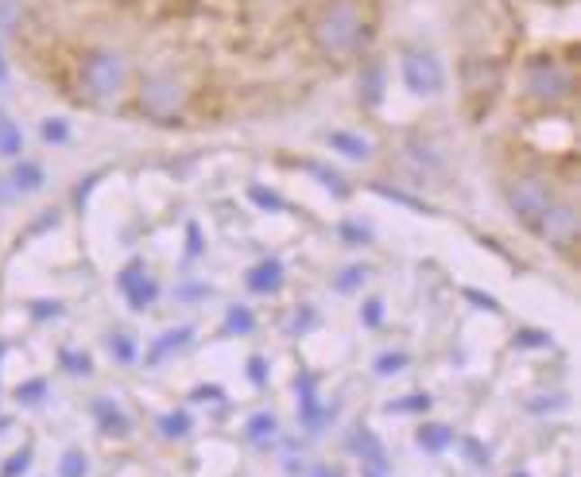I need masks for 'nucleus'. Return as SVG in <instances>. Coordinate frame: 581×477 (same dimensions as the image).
Returning <instances> with one entry per match:
<instances>
[{
  "label": "nucleus",
  "instance_id": "nucleus-8",
  "mask_svg": "<svg viewBox=\"0 0 581 477\" xmlns=\"http://www.w3.org/2000/svg\"><path fill=\"white\" fill-rule=\"evenodd\" d=\"M461 78L469 86V94H493L500 86V62L493 55H469L461 62Z\"/></svg>",
  "mask_w": 581,
  "mask_h": 477
},
{
  "label": "nucleus",
  "instance_id": "nucleus-24",
  "mask_svg": "<svg viewBox=\"0 0 581 477\" xmlns=\"http://www.w3.org/2000/svg\"><path fill=\"white\" fill-rule=\"evenodd\" d=\"M109 353L121 361V365H136V342L128 338L124 330H116V334H109Z\"/></svg>",
  "mask_w": 581,
  "mask_h": 477
},
{
  "label": "nucleus",
  "instance_id": "nucleus-35",
  "mask_svg": "<svg viewBox=\"0 0 581 477\" xmlns=\"http://www.w3.org/2000/svg\"><path fill=\"white\" fill-rule=\"evenodd\" d=\"M380 318H384V303L380 299H368L365 307H360V322H365V326H380Z\"/></svg>",
  "mask_w": 581,
  "mask_h": 477
},
{
  "label": "nucleus",
  "instance_id": "nucleus-2",
  "mask_svg": "<svg viewBox=\"0 0 581 477\" xmlns=\"http://www.w3.org/2000/svg\"><path fill=\"white\" fill-rule=\"evenodd\" d=\"M128 55L116 47H94L86 50L82 62H77V86L89 101L105 105V101L121 97V89L128 86Z\"/></svg>",
  "mask_w": 581,
  "mask_h": 477
},
{
  "label": "nucleus",
  "instance_id": "nucleus-36",
  "mask_svg": "<svg viewBox=\"0 0 581 477\" xmlns=\"http://www.w3.org/2000/svg\"><path fill=\"white\" fill-rule=\"evenodd\" d=\"M461 295H465V299H473L477 307H485V311H493V315L500 311V303H496V299H493V295H488V291H477V288H465Z\"/></svg>",
  "mask_w": 581,
  "mask_h": 477
},
{
  "label": "nucleus",
  "instance_id": "nucleus-33",
  "mask_svg": "<svg viewBox=\"0 0 581 477\" xmlns=\"http://www.w3.org/2000/svg\"><path fill=\"white\" fill-rule=\"evenodd\" d=\"M249 198H252L256 206H264V210H287V202H283L276 190H268V187H252Z\"/></svg>",
  "mask_w": 581,
  "mask_h": 477
},
{
  "label": "nucleus",
  "instance_id": "nucleus-6",
  "mask_svg": "<svg viewBox=\"0 0 581 477\" xmlns=\"http://www.w3.org/2000/svg\"><path fill=\"white\" fill-rule=\"evenodd\" d=\"M404 82H407L411 94H422V97L442 94V86H446L442 62H438L431 50H411V55L404 59Z\"/></svg>",
  "mask_w": 581,
  "mask_h": 477
},
{
  "label": "nucleus",
  "instance_id": "nucleus-27",
  "mask_svg": "<svg viewBox=\"0 0 581 477\" xmlns=\"http://www.w3.org/2000/svg\"><path fill=\"white\" fill-rule=\"evenodd\" d=\"M426 408H431V396L426 392H415L407 399H392V404H384L387 416H407V411H426Z\"/></svg>",
  "mask_w": 581,
  "mask_h": 477
},
{
  "label": "nucleus",
  "instance_id": "nucleus-25",
  "mask_svg": "<svg viewBox=\"0 0 581 477\" xmlns=\"http://www.w3.org/2000/svg\"><path fill=\"white\" fill-rule=\"evenodd\" d=\"M59 361H62V369H67V372H74V377H89V372H94V357H89V353L59 350Z\"/></svg>",
  "mask_w": 581,
  "mask_h": 477
},
{
  "label": "nucleus",
  "instance_id": "nucleus-28",
  "mask_svg": "<svg viewBox=\"0 0 581 477\" xmlns=\"http://www.w3.org/2000/svg\"><path fill=\"white\" fill-rule=\"evenodd\" d=\"M39 136H43L50 148H59V144H67V140H70V124L59 121V117H50V121L39 124Z\"/></svg>",
  "mask_w": 581,
  "mask_h": 477
},
{
  "label": "nucleus",
  "instance_id": "nucleus-32",
  "mask_svg": "<svg viewBox=\"0 0 581 477\" xmlns=\"http://www.w3.org/2000/svg\"><path fill=\"white\" fill-rule=\"evenodd\" d=\"M306 167H310V171H314V175L322 179V187H330L338 198H345V195H349V187L341 183V175H338V171H330V167H318V163H306Z\"/></svg>",
  "mask_w": 581,
  "mask_h": 477
},
{
  "label": "nucleus",
  "instance_id": "nucleus-17",
  "mask_svg": "<svg viewBox=\"0 0 581 477\" xmlns=\"http://www.w3.org/2000/svg\"><path fill=\"white\" fill-rule=\"evenodd\" d=\"M50 396V384L43 381V377H32V381H23V384H16V392H12V399H16L20 408H39L43 399Z\"/></svg>",
  "mask_w": 581,
  "mask_h": 477
},
{
  "label": "nucleus",
  "instance_id": "nucleus-19",
  "mask_svg": "<svg viewBox=\"0 0 581 477\" xmlns=\"http://www.w3.org/2000/svg\"><path fill=\"white\" fill-rule=\"evenodd\" d=\"M380 97H384V70L372 62V67H365V78H360V101H365V105H377Z\"/></svg>",
  "mask_w": 581,
  "mask_h": 477
},
{
  "label": "nucleus",
  "instance_id": "nucleus-10",
  "mask_svg": "<svg viewBox=\"0 0 581 477\" xmlns=\"http://www.w3.org/2000/svg\"><path fill=\"white\" fill-rule=\"evenodd\" d=\"M94 419L105 435H116V438L132 435V419H128L121 411V404H113V399H94Z\"/></svg>",
  "mask_w": 581,
  "mask_h": 477
},
{
  "label": "nucleus",
  "instance_id": "nucleus-7",
  "mask_svg": "<svg viewBox=\"0 0 581 477\" xmlns=\"http://www.w3.org/2000/svg\"><path fill=\"white\" fill-rule=\"evenodd\" d=\"M116 288L124 291V299H128V307H132V311H148V307L159 299V283L148 276L144 261H132V264H128L124 272L116 276Z\"/></svg>",
  "mask_w": 581,
  "mask_h": 477
},
{
  "label": "nucleus",
  "instance_id": "nucleus-5",
  "mask_svg": "<svg viewBox=\"0 0 581 477\" xmlns=\"http://www.w3.org/2000/svg\"><path fill=\"white\" fill-rule=\"evenodd\" d=\"M508 202H512V214L520 217L527 229H535V234H539V225H542V217H547V210L554 206L550 187L542 183L539 175H520V179H512Z\"/></svg>",
  "mask_w": 581,
  "mask_h": 477
},
{
  "label": "nucleus",
  "instance_id": "nucleus-14",
  "mask_svg": "<svg viewBox=\"0 0 581 477\" xmlns=\"http://www.w3.org/2000/svg\"><path fill=\"white\" fill-rule=\"evenodd\" d=\"M43 167L39 163H28V160H16V167H12V175H8V183L16 195H35V190H43Z\"/></svg>",
  "mask_w": 581,
  "mask_h": 477
},
{
  "label": "nucleus",
  "instance_id": "nucleus-9",
  "mask_svg": "<svg viewBox=\"0 0 581 477\" xmlns=\"http://www.w3.org/2000/svg\"><path fill=\"white\" fill-rule=\"evenodd\" d=\"M539 234H542V237H550L554 244H570V241L577 237V214H574V206L554 202L550 210H547V217H542Z\"/></svg>",
  "mask_w": 581,
  "mask_h": 477
},
{
  "label": "nucleus",
  "instance_id": "nucleus-30",
  "mask_svg": "<svg viewBox=\"0 0 581 477\" xmlns=\"http://www.w3.org/2000/svg\"><path fill=\"white\" fill-rule=\"evenodd\" d=\"M365 280H368V268L365 264H353V268H345V272L333 280V288H338V291H357Z\"/></svg>",
  "mask_w": 581,
  "mask_h": 477
},
{
  "label": "nucleus",
  "instance_id": "nucleus-1",
  "mask_svg": "<svg viewBox=\"0 0 581 477\" xmlns=\"http://www.w3.org/2000/svg\"><path fill=\"white\" fill-rule=\"evenodd\" d=\"M310 40L326 59H349L372 40V12L365 0H322L310 16Z\"/></svg>",
  "mask_w": 581,
  "mask_h": 477
},
{
  "label": "nucleus",
  "instance_id": "nucleus-21",
  "mask_svg": "<svg viewBox=\"0 0 581 477\" xmlns=\"http://www.w3.org/2000/svg\"><path fill=\"white\" fill-rule=\"evenodd\" d=\"M89 473V458L82 446H70L67 454L59 458V477H86Z\"/></svg>",
  "mask_w": 581,
  "mask_h": 477
},
{
  "label": "nucleus",
  "instance_id": "nucleus-15",
  "mask_svg": "<svg viewBox=\"0 0 581 477\" xmlns=\"http://www.w3.org/2000/svg\"><path fill=\"white\" fill-rule=\"evenodd\" d=\"M415 443L422 450H431V454H442V450L454 446V431H449L446 423H422V427L415 431Z\"/></svg>",
  "mask_w": 581,
  "mask_h": 477
},
{
  "label": "nucleus",
  "instance_id": "nucleus-23",
  "mask_svg": "<svg viewBox=\"0 0 581 477\" xmlns=\"http://www.w3.org/2000/svg\"><path fill=\"white\" fill-rule=\"evenodd\" d=\"M190 416L186 411H167V416H159V435L163 438H183V435H190Z\"/></svg>",
  "mask_w": 581,
  "mask_h": 477
},
{
  "label": "nucleus",
  "instance_id": "nucleus-50",
  "mask_svg": "<svg viewBox=\"0 0 581 477\" xmlns=\"http://www.w3.org/2000/svg\"><path fill=\"white\" fill-rule=\"evenodd\" d=\"M512 477H527V473H512Z\"/></svg>",
  "mask_w": 581,
  "mask_h": 477
},
{
  "label": "nucleus",
  "instance_id": "nucleus-42",
  "mask_svg": "<svg viewBox=\"0 0 581 477\" xmlns=\"http://www.w3.org/2000/svg\"><path fill=\"white\" fill-rule=\"evenodd\" d=\"M249 381H252V384H264V381H268V361H264V357H252V361H249Z\"/></svg>",
  "mask_w": 581,
  "mask_h": 477
},
{
  "label": "nucleus",
  "instance_id": "nucleus-49",
  "mask_svg": "<svg viewBox=\"0 0 581 477\" xmlns=\"http://www.w3.org/2000/svg\"><path fill=\"white\" fill-rule=\"evenodd\" d=\"M5 353H8V345H5V342H0V361H5Z\"/></svg>",
  "mask_w": 581,
  "mask_h": 477
},
{
  "label": "nucleus",
  "instance_id": "nucleus-26",
  "mask_svg": "<svg viewBox=\"0 0 581 477\" xmlns=\"http://www.w3.org/2000/svg\"><path fill=\"white\" fill-rule=\"evenodd\" d=\"M252 326H256V318H252V311L249 307H229V315H225V330L229 334H252Z\"/></svg>",
  "mask_w": 581,
  "mask_h": 477
},
{
  "label": "nucleus",
  "instance_id": "nucleus-34",
  "mask_svg": "<svg viewBox=\"0 0 581 477\" xmlns=\"http://www.w3.org/2000/svg\"><path fill=\"white\" fill-rule=\"evenodd\" d=\"M407 365V353H380L377 357V372L380 377H392V372H399Z\"/></svg>",
  "mask_w": 581,
  "mask_h": 477
},
{
  "label": "nucleus",
  "instance_id": "nucleus-41",
  "mask_svg": "<svg viewBox=\"0 0 581 477\" xmlns=\"http://www.w3.org/2000/svg\"><path fill=\"white\" fill-rule=\"evenodd\" d=\"M341 237H345V244H365V241H368V229L345 222V225H341Z\"/></svg>",
  "mask_w": 581,
  "mask_h": 477
},
{
  "label": "nucleus",
  "instance_id": "nucleus-29",
  "mask_svg": "<svg viewBox=\"0 0 581 477\" xmlns=\"http://www.w3.org/2000/svg\"><path fill=\"white\" fill-rule=\"evenodd\" d=\"M28 470H32V446H23L5 462V466H0V477H23Z\"/></svg>",
  "mask_w": 581,
  "mask_h": 477
},
{
  "label": "nucleus",
  "instance_id": "nucleus-4",
  "mask_svg": "<svg viewBox=\"0 0 581 477\" xmlns=\"http://www.w3.org/2000/svg\"><path fill=\"white\" fill-rule=\"evenodd\" d=\"M527 94L542 105H558L574 94V74L550 55H535L527 62Z\"/></svg>",
  "mask_w": 581,
  "mask_h": 477
},
{
  "label": "nucleus",
  "instance_id": "nucleus-47",
  "mask_svg": "<svg viewBox=\"0 0 581 477\" xmlns=\"http://www.w3.org/2000/svg\"><path fill=\"white\" fill-rule=\"evenodd\" d=\"M5 431H8V419H5V416H0V435H5Z\"/></svg>",
  "mask_w": 581,
  "mask_h": 477
},
{
  "label": "nucleus",
  "instance_id": "nucleus-11",
  "mask_svg": "<svg viewBox=\"0 0 581 477\" xmlns=\"http://www.w3.org/2000/svg\"><path fill=\"white\" fill-rule=\"evenodd\" d=\"M190 338H194V330H190V326L167 330L163 338H155V342H151V350L144 353V365H151V369H155V365H163V361L171 357V353H178V350H183V345H186Z\"/></svg>",
  "mask_w": 581,
  "mask_h": 477
},
{
  "label": "nucleus",
  "instance_id": "nucleus-38",
  "mask_svg": "<svg viewBox=\"0 0 581 477\" xmlns=\"http://www.w3.org/2000/svg\"><path fill=\"white\" fill-rule=\"evenodd\" d=\"M465 454H469V462H473V466H488V450L481 446V443H477V438H465Z\"/></svg>",
  "mask_w": 581,
  "mask_h": 477
},
{
  "label": "nucleus",
  "instance_id": "nucleus-43",
  "mask_svg": "<svg viewBox=\"0 0 581 477\" xmlns=\"http://www.w3.org/2000/svg\"><path fill=\"white\" fill-rule=\"evenodd\" d=\"M186 237H190V256H198V252H202V229L190 222V225H186Z\"/></svg>",
  "mask_w": 581,
  "mask_h": 477
},
{
  "label": "nucleus",
  "instance_id": "nucleus-3",
  "mask_svg": "<svg viewBox=\"0 0 581 477\" xmlns=\"http://www.w3.org/2000/svg\"><path fill=\"white\" fill-rule=\"evenodd\" d=\"M140 109H144L151 121H159V124L175 121L178 113L186 109V86H183V78H178L175 70H167V67L144 74V82H140Z\"/></svg>",
  "mask_w": 581,
  "mask_h": 477
},
{
  "label": "nucleus",
  "instance_id": "nucleus-20",
  "mask_svg": "<svg viewBox=\"0 0 581 477\" xmlns=\"http://www.w3.org/2000/svg\"><path fill=\"white\" fill-rule=\"evenodd\" d=\"M276 431H279V419L271 416V411H260V416H252L249 419V438L252 443H271V438H276Z\"/></svg>",
  "mask_w": 581,
  "mask_h": 477
},
{
  "label": "nucleus",
  "instance_id": "nucleus-39",
  "mask_svg": "<svg viewBox=\"0 0 581 477\" xmlns=\"http://www.w3.org/2000/svg\"><path fill=\"white\" fill-rule=\"evenodd\" d=\"M94 187H97V175H86V183L74 187V206H77V210L89 202V190H94Z\"/></svg>",
  "mask_w": 581,
  "mask_h": 477
},
{
  "label": "nucleus",
  "instance_id": "nucleus-18",
  "mask_svg": "<svg viewBox=\"0 0 581 477\" xmlns=\"http://www.w3.org/2000/svg\"><path fill=\"white\" fill-rule=\"evenodd\" d=\"M20 151H23L20 124L8 121V117H0V156H5V160H20Z\"/></svg>",
  "mask_w": 581,
  "mask_h": 477
},
{
  "label": "nucleus",
  "instance_id": "nucleus-22",
  "mask_svg": "<svg viewBox=\"0 0 581 477\" xmlns=\"http://www.w3.org/2000/svg\"><path fill=\"white\" fill-rule=\"evenodd\" d=\"M377 195H384V198H392V202H399V206H407V210H419V214H434V206L431 202H422V198H415V195H407V190H399V187H372Z\"/></svg>",
  "mask_w": 581,
  "mask_h": 477
},
{
  "label": "nucleus",
  "instance_id": "nucleus-46",
  "mask_svg": "<svg viewBox=\"0 0 581 477\" xmlns=\"http://www.w3.org/2000/svg\"><path fill=\"white\" fill-rule=\"evenodd\" d=\"M314 477H341V473H333V470H318Z\"/></svg>",
  "mask_w": 581,
  "mask_h": 477
},
{
  "label": "nucleus",
  "instance_id": "nucleus-16",
  "mask_svg": "<svg viewBox=\"0 0 581 477\" xmlns=\"http://www.w3.org/2000/svg\"><path fill=\"white\" fill-rule=\"evenodd\" d=\"M330 148H338L341 156H349V160H368V156H372V144H368V140L357 136V133H345V128L330 133Z\"/></svg>",
  "mask_w": 581,
  "mask_h": 477
},
{
  "label": "nucleus",
  "instance_id": "nucleus-37",
  "mask_svg": "<svg viewBox=\"0 0 581 477\" xmlns=\"http://www.w3.org/2000/svg\"><path fill=\"white\" fill-rule=\"evenodd\" d=\"M190 399H198V404H205V399H210V404H222L225 399V392L217 389V384H198V389H194V396Z\"/></svg>",
  "mask_w": 581,
  "mask_h": 477
},
{
  "label": "nucleus",
  "instance_id": "nucleus-31",
  "mask_svg": "<svg viewBox=\"0 0 581 477\" xmlns=\"http://www.w3.org/2000/svg\"><path fill=\"white\" fill-rule=\"evenodd\" d=\"M28 311H32L35 322H47V318H62V311H67V307H62L59 299H32Z\"/></svg>",
  "mask_w": 581,
  "mask_h": 477
},
{
  "label": "nucleus",
  "instance_id": "nucleus-40",
  "mask_svg": "<svg viewBox=\"0 0 581 477\" xmlns=\"http://www.w3.org/2000/svg\"><path fill=\"white\" fill-rule=\"evenodd\" d=\"M550 338L542 330H520V338H515V345H523V350H531V345H547Z\"/></svg>",
  "mask_w": 581,
  "mask_h": 477
},
{
  "label": "nucleus",
  "instance_id": "nucleus-44",
  "mask_svg": "<svg viewBox=\"0 0 581 477\" xmlns=\"http://www.w3.org/2000/svg\"><path fill=\"white\" fill-rule=\"evenodd\" d=\"M12 195H16V190H12V183H8L5 175H0V210H5V206L12 202Z\"/></svg>",
  "mask_w": 581,
  "mask_h": 477
},
{
  "label": "nucleus",
  "instance_id": "nucleus-48",
  "mask_svg": "<svg viewBox=\"0 0 581 477\" xmlns=\"http://www.w3.org/2000/svg\"><path fill=\"white\" fill-rule=\"evenodd\" d=\"M365 477H387V473H377V470H365Z\"/></svg>",
  "mask_w": 581,
  "mask_h": 477
},
{
  "label": "nucleus",
  "instance_id": "nucleus-12",
  "mask_svg": "<svg viewBox=\"0 0 581 477\" xmlns=\"http://www.w3.org/2000/svg\"><path fill=\"white\" fill-rule=\"evenodd\" d=\"M353 450L360 458H365V466L368 470H377V473H387V450H384V443L377 435H372L368 427H360L357 435H353Z\"/></svg>",
  "mask_w": 581,
  "mask_h": 477
},
{
  "label": "nucleus",
  "instance_id": "nucleus-13",
  "mask_svg": "<svg viewBox=\"0 0 581 477\" xmlns=\"http://www.w3.org/2000/svg\"><path fill=\"white\" fill-rule=\"evenodd\" d=\"M249 288L256 295H276L283 288V264L279 261H260L249 272Z\"/></svg>",
  "mask_w": 581,
  "mask_h": 477
},
{
  "label": "nucleus",
  "instance_id": "nucleus-45",
  "mask_svg": "<svg viewBox=\"0 0 581 477\" xmlns=\"http://www.w3.org/2000/svg\"><path fill=\"white\" fill-rule=\"evenodd\" d=\"M8 82V62H5V50H0V86Z\"/></svg>",
  "mask_w": 581,
  "mask_h": 477
}]
</instances>
